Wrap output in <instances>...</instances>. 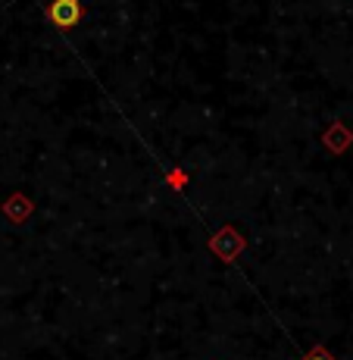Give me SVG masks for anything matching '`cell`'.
Returning <instances> with one entry per match:
<instances>
[{"mask_svg": "<svg viewBox=\"0 0 353 360\" xmlns=\"http://www.w3.org/2000/svg\"><path fill=\"white\" fill-rule=\"evenodd\" d=\"M172 185H175V188H182V185H185V176H182V172H172Z\"/></svg>", "mask_w": 353, "mask_h": 360, "instance_id": "obj_5", "label": "cell"}, {"mask_svg": "<svg viewBox=\"0 0 353 360\" xmlns=\"http://www.w3.org/2000/svg\"><path fill=\"white\" fill-rule=\"evenodd\" d=\"M325 144H328L335 154H341V150L350 144V131H344V126H335L328 135H325Z\"/></svg>", "mask_w": 353, "mask_h": 360, "instance_id": "obj_3", "label": "cell"}, {"mask_svg": "<svg viewBox=\"0 0 353 360\" xmlns=\"http://www.w3.org/2000/svg\"><path fill=\"white\" fill-rule=\"evenodd\" d=\"M81 16H85L81 0H51V4H47V19H51L57 29H72V25L81 22Z\"/></svg>", "mask_w": 353, "mask_h": 360, "instance_id": "obj_1", "label": "cell"}, {"mask_svg": "<svg viewBox=\"0 0 353 360\" xmlns=\"http://www.w3.org/2000/svg\"><path fill=\"white\" fill-rule=\"evenodd\" d=\"M241 248H244V238H238V232L234 229H222L216 238H213V251L222 254V260H232Z\"/></svg>", "mask_w": 353, "mask_h": 360, "instance_id": "obj_2", "label": "cell"}, {"mask_svg": "<svg viewBox=\"0 0 353 360\" xmlns=\"http://www.w3.org/2000/svg\"><path fill=\"white\" fill-rule=\"evenodd\" d=\"M303 360H338L335 354H331L328 348H322V345H313V348L303 354Z\"/></svg>", "mask_w": 353, "mask_h": 360, "instance_id": "obj_4", "label": "cell"}]
</instances>
